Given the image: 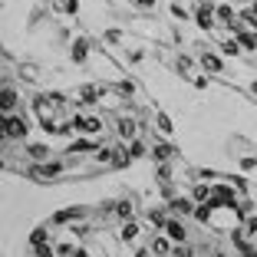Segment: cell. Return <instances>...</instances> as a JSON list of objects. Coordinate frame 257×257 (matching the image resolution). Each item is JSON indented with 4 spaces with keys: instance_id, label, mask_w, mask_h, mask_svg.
<instances>
[{
    "instance_id": "cell-1",
    "label": "cell",
    "mask_w": 257,
    "mask_h": 257,
    "mask_svg": "<svg viewBox=\"0 0 257 257\" xmlns=\"http://www.w3.org/2000/svg\"><path fill=\"white\" fill-rule=\"evenodd\" d=\"M211 208H221V204H234V191L231 188H211Z\"/></svg>"
},
{
    "instance_id": "cell-2",
    "label": "cell",
    "mask_w": 257,
    "mask_h": 257,
    "mask_svg": "<svg viewBox=\"0 0 257 257\" xmlns=\"http://www.w3.org/2000/svg\"><path fill=\"white\" fill-rule=\"evenodd\" d=\"M4 128H7V136H14V139H20L23 132H27V125H23L20 119H14V115H7V125Z\"/></svg>"
},
{
    "instance_id": "cell-3",
    "label": "cell",
    "mask_w": 257,
    "mask_h": 257,
    "mask_svg": "<svg viewBox=\"0 0 257 257\" xmlns=\"http://www.w3.org/2000/svg\"><path fill=\"white\" fill-rule=\"evenodd\" d=\"M165 231H168L172 241H185V227L178 224V221H165Z\"/></svg>"
},
{
    "instance_id": "cell-4",
    "label": "cell",
    "mask_w": 257,
    "mask_h": 257,
    "mask_svg": "<svg viewBox=\"0 0 257 257\" xmlns=\"http://www.w3.org/2000/svg\"><path fill=\"white\" fill-rule=\"evenodd\" d=\"M33 175H37V178H53V175H60V165H37Z\"/></svg>"
},
{
    "instance_id": "cell-5",
    "label": "cell",
    "mask_w": 257,
    "mask_h": 257,
    "mask_svg": "<svg viewBox=\"0 0 257 257\" xmlns=\"http://www.w3.org/2000/svg\"><path fill=\"white\" fill-rule=\"evenodd\" d=\"M43 241H46V227H37V231L30 234V244H33V247H40Z\"/></svg>"
},
{
    "instance_id": "cell-6",
    "label": "cell",
    "mask_w": 257,
    "mask_h": 257,
    "mask_svg": "<svg viewBox=\"0 0 257 257\" xmlns=\"http://www.w3.org/2000/svg\"><path fill=\"white\" fill-rule=\"evenodd\" d=\"M136 234H139V224H132V221H128V224L122 227V237H125V241H132Z\"/></svg>"
},
{
    "instance_id": "cell-7",
    "label": "cell",
    "mask_w": 257,
    "mask_h": 257,
    "mask_svg": "<svg viewBox=\"0 0 257 257\" xmlns=\"http://www.w3.org/2000/svg\"><path fill=\"white\" fill-rule=\"evenodd\" d=\"M168 155H172V149H168V145H155V159H159V162H165Z\"/></svg>"
},
{
    "instance_id": "cell-8",
    "label": "cell",
    "mask_w": 257,
    "mask_h": 257,
    "mask_svg": "<svg viewBox=\"0 0 257 257\" xmlns=\"http://www.w3.org/2000/svg\"><path fill=\"white\" fill-rule=\"evenodd\" d=\"M165 250H168V241H165V237H159V241L152 244V254H165Z\"/></svg>"
},
{
    "instance_id": "cell-9",
    "label": "cell",
    "mask_w": 257,
    "mask_h": 257,
    "mask_svg": "<svg viewBox=\"0 0 257 257\" xmlns=\"http://www.w3.org/2000/svg\"><path fill=\"white\" fill-rule=\"evenodd\" d=\"M115 214H119V218H128V214H132V204H125V201L115 204Z\"/></svg>"
},
{
    "instance_id": "cell-10",
    "label": "cell",
    "mask_w": 257,
    "mask_h": 257,
    "mask_svg": "<svg viewBox=\"0 0 257 257\" xmlns=\"http://www.w3.org/2000/svg\"><path fill=\"white\" fill-rule=\"evenodd\" d=\"M33 257H53V250L46 247V244H40V247H33Z\"/></svg>"
},
{
    "instance_id": "cell-11",
    "label": "cell",
    "mask_w": 257,
    "mask_h": 257,
    "mask_svg": "<svg viewBox=\"0 0 257 257\" xmlns=\"http://www.w3.org/2000/svg\"><path fill=\"white\" fill-rule=\"evenodd\" d=\"M204 66L211 69V73H218V69H221V63H218V60H214V56H204Z\"/></svg>"
},
{
    "instance_id": "cell-12",
    "label": "cell",
    "mask_w": 257,
    "mask_h": 257,
    "mask_svg": "<svg viewBox=\"0 0 257 257\" xmlns=\"http://www.w3.org/2000/svg\"><path fill=\"white\" fill-rule=\"evenodd\" d=\"M204 198H211V191L204 188V185H201V188H195V201H204Z\"/></svg>"
},
{
    "instance_id": "cell-13",
    "label": "cell",
    "mask_w": 257,
    "mask_h": 257,
    "mask_svg": "<svg viewBox=\"0 0 257 257\" xmlns=\"http://www.w3.org/2000/svg\"><path fill=\"white\" fill-rule=\"evenodd\" d=\"M96 155H99V162H109V159H112V152H109V149H99Z\"/></svg>"
},
{
    "instance_id": "cell-14",
    "label": "cell",
    "mask_w": 257,
    "mask_h": 257,
    "mask_svg": "<svg viewBox=\"0 0 257 257\" xmlns=\"http://www.w3.org/2000/svg\"><path fill=\"white\" fill-rule=\"evenodd\" d=\"M175 211L185 214V211H191V204H188V201H175Z\"/></svg>"
},
{
    "instance_id": "cell-15",
    "label": "cell",
    "mask_w": 257,
    "mask_h": 257,
    "mask_svg": "<svg viewBox=\"0 0 257 257\" xmlns=\"http://www.w3.org/2000/svg\"><path fill=\"white\" fill-rule=\"evenodd\" d=\"M142 152H145V145H142V142H132V155H136V159L142 155Z\"/></svg>"
},
{
    "instance_id": "cell-16",
    "label": "cell",
    "mask_w": 257,
    "mask_h": 257,
    "mask_svg": "<svg viewBox=\"0 0 257 257\" xmlns=\"http://www.w3.org/2000/svg\"><path fill=\"white\" fill-rule=\"evenodd\" d=\"M175 257H191V250L188 247H178V250H175Z\"/></svg>"
},
{
    "instance_id": "cell-17",
    "label": "cell",
    "mask_w": 257,
    "mask_h": 257,
    "mask_svg": "<svg viewBox=\"0 0 257 257\" xmlns=\"http://www.w3.org/2000/svg\"><path fill=\"white\" fill-rule=\"evenodd\" d=\"M247 257H257V254H247Z\"/></svg>"
}]
</instances>
